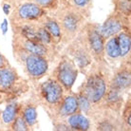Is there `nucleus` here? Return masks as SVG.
I'll use <instances>...</instances> for the list:
<instances>
[{"mask_svg": "<svg viewBox=\"0 0 131 131\" xmlns=\"http://www.w3.org/2000/svg\"><path fill=\"white\" fill-rule=\"evenodd\" d=\"M85 75V81L78 91L82 92L92 105H97L105 97L111 78L108 66L105 61H94Z\"/></svg>", "mask_w": 131, "mask_h": 131, "instance_id": "1", "label": "nucleus"}, {"mask_svg": "<svg viewBox=\"0 0 131 131\" xmlns=\"http://www.w3.org/2000/svg\"><path fill=\"white\" fill-rule=\"evenodd\" d=\"M51 13L59 24L62 32L61 44L64 46L82 30L88 19L83 12L69 4L60 3L58 9Z\"/></svg>", "mask_w": 131, "mask_h": 131, "instance_id": "2", "label": "nucleus"}, {"mask_svg": "<svg viewBox=\"0 0 131 131\" xmlns=\"http://www.w3.org/2000/svg\"><path fill=\"white\" fill-rule=\"evenodd\" d=\"M65 92V89L55 79L49 77L37 85L34 89L33 99L49 112L59 105Z\"/></svg>", "mask_w": 131, "mask_h": 131, "instance_id": "3", "label": "nucleus"}, {"mask_svg": "<svg viewBox=\"0 0 131 131\" xmlns=\"http://www.w3.org/2000/svg\"><path fill=\"white\" fill-rule=\"evenodd\" d=\"M64 54L70 57L77 66L79 72L85 75L94 60L89 49L83 29L71 41H69L65 46Z\"/></svg>", "mask_w": 131, "mask_h": 131, "instance_id": "4", "label": "nucleus"}, {"mask_svg": "<svg viewBox=\"0 0 131 131\" xmlns=\"http://www.w3.org/2000/svg\"><path fill=\"white\" fill-rule=\"evenodd\" d=\"M78 74L79 69L73 60L63 53L57 66L53 69L51 77L62 85L65 91L70 92Z\"/></svg>", "mask_w": 131, "mask_h": 131, "instance_id": "5", "label": "nucleus"}, {"mask_svg": "<svg viewBox=\"0 0 131 131\" xmlns=\"http://www.w3.org/2000/svg\"><path fill=\"white\" fill-rule=\"evenodd\" d=\"M99 25L97 23L86 22L83 28V32L85 34L93 60L97 62L105 61V41L99 30Z\"/></svg>", "mask_w": 131, "mask_h": 131, "instance_id": "6", "label": "nucleus"}, {"mask_svg": "<svg viewBox=\"0 0 131 131\" xmlns=\"http://www.w3.org/2000/svg\"><path fill=\"white\" fill-rule=\"evenodd\" d=\"M46 13H48L36 3L32 1H25L12 9L9 14V21L10 24L34 21L38 20Z\"/></svg>", "mask_w": 131, "mask_h": 131, "instance_id": "7", "label": "nucleus"}, {"mask_svg": "<svg viewBox=\"0 0 131 131\" xmlns=\"http://www.w3.org/2000/svg\"><path fill=\"white\" fill-rule=\"evenodd\" d=\"M99 30L105 40L111 36L117 35L122 30L130 31V16H125L113 10L105 22L99 25Z\"/></svg>", "mask_w": 131, "mask_h": 131, "instance_id": "8", "label": "nucleus"}, {"mask_svg": "<svg viewBox=\"0 0 131 131\" xmlns=\"http://www.w3.org/2000/svg\"><path fill=\"white\" fill-rule=\"evenodd\" d=\"M21 65L25 74L30 81L37 82L47 74L49 68V61L47 58L35 54H29Z\"/></svg>", "mask_w": 131, "mask_h": 131, "instance_id": "9", "label": "nucleus"}, {"mask_svg": "<svg viewBox=\"0 0 131 131\" xmlns=\"http://www.w3.org/2000/svg\"><path fill=\"white\" fill-rule=\"evenodd\" d=\"M13 45L20 49H24L29 54H35L45 57L49 61H52L56 58L57 50L51 48L43 45L41 43L35 42L32 40L27 39L19 34H14L13 36Z\"/></svg>", "mask_w": 131, "mask_h": 131, "instance_id": "10", "label": "nucleus"}, {"mask_svg": "<svg viewBox=\"0 0 131 131\" xmlns=\"http://www.w3.org/2000/svg\"><path fill=\"white\" fill-rule=\"evenodd\" d=\"M131 85V68L130 55L123 58L121 65L111 75L108 85L125 92L130 89Z\"/></svg>", "mask_w": 131, "mask_h": 131, "instance_id": "11", "label": "nucleus"}, {"mask_svg": "<svg viewBox=\"0 0 131 131\" xmlns=\"http://www.w3.org/2000/svg\"><path fill=\"white\" fill-rule=\"evenodd\" d=\"M79 112L78 101L75 94H65L59 105L49 111L51 120H65L67 117Z\"/></svg>", "mask_w": 131, "mask_h": 131, "instance_id": "12", "label": "nucleus"}, {"mask_svg": "<svg viewBox=\"0 0 131 131\" xmlns=\"http://www.w3.org/2000/svg\"><path fill=\"white\" fill-rule=\"evenodd\" d=\"M123 94H124L123 91L108 85L107 91L105 93V97L98 105H101L106 108H109V109H111L115 112L121 113L122 107L125 104Z\"/></svg>", "mask_w": 131, "mask_h": 131, "instance_id": "13", "label": "nucleus"}, {"mask_svg": "<svg viewBox=\"0 0 131 131\" xmlns=\"http://www.w3.org/2000/svg\"><path fill=\"white\" fill-rule=\"evenodd\" d=\"M38 104L34 99L19 103V114L26 122L30 129H32L38 122Z\"/></svg>", "mask_w": 131, "mask_h": 131, "instance_id": "14", "label": "nucleus"}, {"mask_svg": "<svg viewBox=\"0 0 131 131\" xmlns=\"http://www.w3.org/2000/svg\"><path fill=\"white\" fill-rule=\"evenodd\" d=\"M38 21L46 29L47 31L49 33L54 46L57 48L62 41V32H61V29H60V26L57 22V20L52 15H49L48 13L46 14H44L42 17H40Z\"/></svg>", "mask_w": 131, "mask_h": 131, "instance_id": "15", "label": "nucleus"}, {"mask_svg": "<svg viewBox=\"0 0 131 131\" xmlns=\"http://www.w3.org/2000/svg\"><path fill=\"white\" fill-rule=\"evenodd\" d=\"M66 123L69 126L70 130L86 131L91 127V124L89 118L81 112H76L66 118Z\"/></svg>", "mask_w": 131, "mask_h": 131, "instance_id": "16", "label": "nucleus"}, {"mask_svg": "<svg viewBox=\"0 0 131 131\" xmlns=\"http://www.w3.org/2000/svg\"><path fill=\"white\" fill-rule=\"evenodd\" d=\"M6 104L5 109L0 112V125L8 128L19 113V103L16 101H12Z\"/></svg>", "mask_w": 131, "mask_h": 131, "instance_id": "17", "label": "nucleus"}, {"mask_svg": "<svg viewBox=\"0 0 131 131\" xmlns=\"http://www.w3.org/2000/svg\"><path fill=\"white\" fill-rule=\"evenodd\" d=\"M119 47H120V58H125L130 55L131 51V37L130 31L122 30L117 34Z\"/></svg>", "mask_w": 131, "mask_h": 131, "instance_id": "18", "label": "nucleus"}, {"mask_svg": "<svg viewBox=\"0 0 131 131\" xmlns=\"http://www.w3.org/2000/svg\"><path fill=\"white\" fill-rule=\"evenodd\" d=\"M105 54L110 59L120 58V47L117 35L111 36L105 41Z\"/></svg>", "mask_w": 131, "mask_h": 131, "instance_id": "19", "label": "nucleus"}, {"mask_svg": "<svg viewBox=\"0 0 131 131\" xmlns=\"http://www.w3.org/2000/svg\"><path fill=\"white\" fill-rule=\"evenodd\" d=\"M121 118L125 130H130L131 128V99L128 98L125 102L121 110Z\"/></svg>", "mask_w": 131, "mask_h": 131, "instance_id": "20", "label": "nucleus"}, {"mask_svg": "<svg viewBox=\"0 0 131 131\" xmlns=\"http://www.w3.org/2000/svg\"><path fill=\"white\" fill-rule=\"evenodd\" d=\"M114 4V10L124 14L125 16H130L131 14V0H112Z\"/></svg>", "mask_w": 131, "mask_h": 131, "instance_id": "21", "label": "nucleus"}, {"mask_svg": "<svg viewBox=\"0 0 131 131\" xmlns=\"http://www.w3.org/2000/svg\"><path fill=\"white\" fill-rule=\"evenodd\" d=\"M75 95L77 97V101H78L79 112H81L83 114L89 115L93 105L88 100V98L83 94L82 92L78 91L77 93H75Z\"/></svg>", "mask_w": 131, "mask_h": 131, "instance_id": "22", "label": "nucleus"}, {"mask_svg": "<svg viewBox=\"0 0 131 131\" xmlns=\"http://www.w3.org/2000/svg\"><path fill=\"white\" fill-rule=\"evenodd\" d=\"M32 2L36 3L42 9L46 10L47 13H53L58 9L60 5L59 0H31Z\"/></svg>", "mask_w": 131, "mask_h": 131, "instance_id": "23", "label": "nucleus"}, {"mask_svg": "<svg viewBox=\"0 0 131 131\" xmlns=\"http://www.w3.org/2000/svg\"><path fill=\"white\" fill-rule=\"evenodd\" d=\"M9 130L13 131H29L30 130V127L28 126L26 124V122L24 121V119L21 117V115L18 113L16 116V118L13 120V122L10 125V126L8 127Z\"/></svg>", "mask_w": 131, "mask_h": 131, "instance_id": "24", "label": "nucleus"}, {"mask_svg": "<svg viewBox=\"0 0 131 131\" xmlns=\"http://www.w3.org/2000/svg\"><path fill=\"white\" fill-rule=\"evenodd\" d=\"M25 1H28V0H3V2H6V3L10 4L12 8H15L16 6H18L19 4L23 3Z\"/></svg>", "mask_w": 131, "mask_h": 131, "instance_id": "25", "label": "nucleus"}, {"mask_svg": "<svg viewBox=\"0 0 131 131\" xmlns=\"http://www.w3.org/2000/svg\"><path fill=\"white\" fill-rule=\"evenodd\" d=\"M10 62L9 60L7 59L6 57L2 54V52L0 51V68H4V67H7V66H10Z\"/></svg>", "mask_w": 131, "mask_h": 131, "instance_id": "26", "label": "nucleus"}, {"mask_svg": "<svg viewBox=\"0 0 131 131\" xmlns=\"http://www.w3.org/2000/svg\"><path fill=\"white\" fill-rule=\"evenodd\" d=\"M8 102V98H7V95L4 93V91L0 89V105L4 104V103H7Z\"/></svg>", "mask_w": 131, "mask_h": 131, "instance_id": "27", "label": "nucleus"}, {"mask_svg": "<svg viewBox=\"0 0 131 131\" xmlns=\"http://www.w3.org/2000/svg\"><path fill=\"white\" fill-rule=\"evenodd\" d=\"M7 25H8V23H7V19H5V20H4L3 24H2V30H3V34H5V33H6Z\"/></svg>", "mask_w": 131, "mask_h": 131, "instance_id": "28", "label": "nucleus"}]
</instances>
